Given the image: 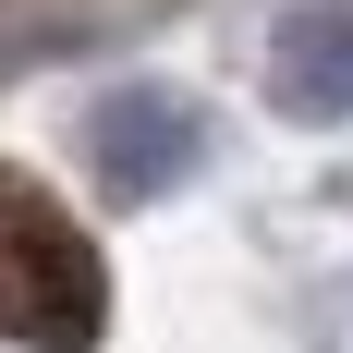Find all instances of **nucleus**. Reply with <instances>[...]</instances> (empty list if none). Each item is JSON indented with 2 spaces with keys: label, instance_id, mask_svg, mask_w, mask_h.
<instances>
[{
  "label": "nucleus",
  "instance_id": "obj_1",
  "mask_svg": "<svg viewBox=\"0 0 353 353\" xmlns=\"http://www.w3.org/2000/svg\"><path fill=\"white\" fill-rule=\"evenodd\" d=\"M98 329H110V256L37 171H0V341L98 353Z\"/></svg>",
  "mask_w": 353,
  "mask_h": 353
},
{
  "label": "nucleus",
  "instance_id": "obj_2",
  "mask_svg": "<svg viewBox=\"0 0 353 353\" xmlns=\"http://www.w3.org/2000/svg\"><path fill=\"white\" fill-rule=\"evenodd\" d=\"M85 146H98V183H110V195H134V208H146V195L195 183L208 122H195V98H171V85H122V98H98Z\"/></svg>",
  "mask_w": 353,
  "mask_h": 353
},
{
  "label": "nucleus",
  "instance_id": "obj_3",
  "mask_svg": "<svg viewBox=\"0 0 353 353\" xmlns=\"http://www.w3.org/2000/svg\"><path fill=\"white\" fill-rule=\"evenodd\" d=\"M268 98L292 122H353V0H305L268 37Z\"/></svg>",
  "mask_w": 353,
  "mask_h": 353
}]
</instances>
